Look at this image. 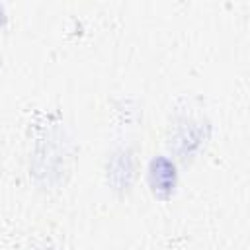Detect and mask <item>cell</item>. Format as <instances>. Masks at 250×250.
<instances>
[{"label":"cell","instance_id":"cell-1","mask_svg":"<svg viewBox=\"0 0 250 250\" xmlns=\"http://www.w3.org/2000/svg\"><path fill=\"white\" fill-rule=\"evenodd\" d=\"M150 178L156 191H170V186H174V166L166 158H158L152 162Z\"/></svg>","mask_w":250,"mask_h":250}]
</instances>
